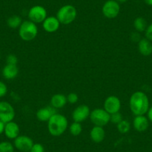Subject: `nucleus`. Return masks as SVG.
<instances>
[{
	"label": "nucleus",
	"instance_id": "nucleus-16",
	"mask_svg": "<svg viewBox=\"0 0 152 152\" xmlns=\"http://www.w3.org/2000/svg\"><path fill=\"white\" fill-rule=\"evenodd\" d=\"M90 139L95 143H100L104 141L106 136L104 129L103 127L93 126L90 133Z\"/></svg>",
	"mask_w": 152,
	"mask_h": 152
},
{
	"label": "nucleus",
	"instance_id": "nucleus-27",
	"mask_svg": "<svg viewBox=\"0 0 152 152\" xmlns=\"http://www.w3.org/2000/svg\"><path fill=\"white\" fill-rule=\"evenodd\" d=\"M18 58L15 55H8L6 58V64H11V65H17Z\"/></svg>",
	"mask_w": 152,
	"mask_h": 152
},
{
	"label": "nucleus",
	"instance_id": "nucleus-8",
	"mask_svg": "<svg viewBox=\"0 0 152 152\" xmlns=\"http://www.w3.org/2000/svg\"><path fill=\"white\" fill-rule=\"evenodd\" d=\"M15 114V110L11 104L5 101L0 102V120L5 124L14 121Z\"/></svg>",
	"mask_w": 152,
	"mask_h": 152
},
{
	"label": "nucleus",
	"instance_id": "nucleus-10",
	"mask_svg": "<svg viewBox=\"0 0 152 152\" xmlns=\"http://www.w3.org/2000/svg\"><path fill=\"white\" fill-rule=\"evenodd\" d=\"M90 112L91 110L87 105L81 104L75 108L72 114V117L74 122L81 123L90 117Z\"/></svg>",
	"mask_w": 152,
	"mask_h": 152
},
{
	"label": "nucleus",
	"instance_id": "nucleus-31",
	"mask_svg": "<svg viewBox=\"0 0 152 152\" xmlns=\"http://www.w3.org/2000/svg\"><path fill=\"white\" fill-rule=\"evenodd\" d=\"M147 116H148L147 117L148 119V120L152 122V107H149L148 110L147 112Z\"/></svg>",
	"mask_w": 152,
	"mask_h": 152
},
{
	"label": "nucleus",
	"instance_id": "nucleus-3",
	"mask_svg": "<svg viewBox=\"0 0 152 152\" xmlns=\"http://www.w3.org/2000/svg\"><path fill=\"white\" fill-rule=\"evenodd\" d=\"M38 28L37 24L29 20L23 22L19 28V35L20 37L24 41L28 42L34 40L37 36Z\"/></svg>",
	"mask_w": 152,
	"mask_h": 152
},
{
	"label": "nucleus",
	"instance_id": "nucleus-5",
	"mask_svg": "<svg viewBox=\"0 0 152 152\" xmlns=\"http://www.w3.org/2000/svg\"><path fill=\"white\" fill-rule=\"evenodd\" d=\"M89 118L95 126L104 127L110 121V114L104 108H96L90 112Z\"/></svg>",
	"mask_w": 152,
	"mask_h": 152
},
{
	"label": "nucleus",
	"instance_id": "nucleus-9",
	"mask_svg": "<svg viewBox=\"0 0 152 152\" xmlns=\"http://www.w3.org/2000/svg\"><path fill=\"white\" fill-rule=\"evenodd\" d=\"M34 143L33 140L26 135H19L14 140V148L21 152L30 151Z\"/></svg>",
	"mask_w": 152,
	"mask_h": 152
},
{
	"label": "nucleus",
	"instance_id": "nucleus-7",
	"mask_svg": "<svg viewBox=\"0 0 152 152\" xmlns=\"http://www.w3.org/2000/svg\"><path fill=\"white\" fill-rule=\"evenodd\" d=\"M120 12V5L116 0H107L102 6V14L106 18L114 19Z\"/></svg>",
	"mask_w": 152,
	"mask_h": 152
},
{
	"label": "nucleus",
	"instance_id": "nucleus-13",
	"mask_svg": "<svg viewBox=\"0 0 152 152\" xmlns=\"http://www.w3.org/2000/svg\"><path fill=\"white\" fill-rule=\"evenodd\" d=\"M20 126L17 122L11 121V122L5 123L4 133L5 137L9 140H15L20 135Z\"/></svg>",
	"mask_w": 152,
	"mask_h": 152
},
{
	"label": "nucleus",
	"instance_id": "nucleus-30",
	"mask_svg": "<svg viewBox=\"0 0 152 152\" xmlns=\"http://www.w3.org/2000/svg\"><path fill=\"white\" fill-rule=\"evenodd\" d=\"M145 38H147L148 40L152 42V23L148 26L145 31Z\"/></svg>",
	"mask_w": 152,
	"mask_h": 152
},
{
	"label": "nucleus",
	"instance_id": "nucleus-19",
	"mask_svg": "<svg viewBox=\"0 0 152 152\" xmlns=\"http://www.w3.org/2000/svg\"><path fill=\"white\" fill-rule=\"evenodd\" d=\"M67 103L68 102H67L66 96L61 93L55 94L51 98L50 105L56 110L63 108Z\"/></svg>",
	"mask_w": 152,
	"mask_h": 152
},
{
	"label": "nucleus",
	"instance_id": "nucleus-14",
	"mask_svg": "<svg viewBox=\"0 0 152 152\" xmlns=\"http://www.w3.org/2000/svg\"><path fill=\"white\" fill-rule=\"evenodd\" d=\"M56 109L53 107L47 106L38 110L36 113L37 119L40 122H48L53 115L56 113Z\"/></svg>",
	"mask_w": 152,
	"mask_h": 152
},
{
	"label": "nucleus",
	"instance_id": "nucleus-21",
	"mask_svg": "<svg viewBox=\"0 0 152 152\" xmlns=\"http://www.w3.org/2000/svg\"><path fill=\"white\" fill-rule=\"evenodd\" d=\"M134 27L137 32L145 31L148 27L146 20L143 17H137L134 21Z\"/></svg>",
	"mask_w": 152,
	"mask_h": 152
},
{
	"label": "nucleus",
	"instance_id": "nucleus-29",
	"mask_svg": "<svg viewBox=\"0 0 152 152\" xmlns=\"http://www.w3.org/2000/svg\"><path fill=\"white\" fill-rule=\"evenodd\" d=\"M8 93V87L2 81H0V98L5 97Z\"/></svg>",
	"mask_w": 152,
	"mask_h": 152
},
{
	"label": "nucleus",
	"instance_id": "nucleus-4",
	"mask_svg": "<svg viewBox=\"0 0 152 152\" xmlns=\"http://www.w3.org/2000/svg\"><path fill=\"white\" fill-rule=\"evenodd\" d=\"M56 17L62 25H69L77 17V10L72 5H65L60 8L57 12Z\"/></svg>",
	"mask_w": 152,
	"mask_h": 152
},
{
	"label": "nucleus",
	"instance_id": "nucleus-34",
	"mask_svg": "<svg viewBox=\"0 0 152 152\" xmlns=\"http://www.w3.org/2000/svg\"><path fill=\"white\" fill-rule=\"evenodd\" d=\"M116 2H119V3H125L128 1V0H116Z\"/></svg>",
	"mask_w": 152,
	"mask_h": 152
},
{
	"label": "nucleus",
	"instance_id": "nucleus-28",
	"mask_svg": "<svg viewBox=\"0 0 152 152\" xmlns=\"http://www.w3.org/2000/svg\"><path fill=\"white\" fill-rule=\"evenodd\" d=\"M29 152H45L44 146L40 143H34L33 146Z\"/></svg>",
	"mask_w": 152,
	"mask_h": 152
},
{
	"label": "nucleus",
	"instance_id": "nucleus-24",
	"mask_svg": "<svg viewBox=\"0 0 152 152\" xmlns=\"http://www.w3.org/2000/svg\"><path fill=\"white\" fill-rule=\"evenodd\" d=\"M14 144L8 141L0 142V152H14Z\"/></svg>",
	"mask_w": 152,
	"mask_h": 152
},
{
	"label": "nucleus",
	"instance_id": "nucleus-23",
	"mask_svg": "<svg viewBox=\"0 0 152 152\" xmlns=\"http://www.w3.org/2000/svg\"><path fill=\"white\" fill-rule=\"evenodd\" d=\"M116 128L121 134H127L131 130V123L126 119H123L118 125H116Z\"/></svg>",
	"mask_w": 152,
	"mask_h": 152
},
{
	"label": "nucleus",
	"instance_id": "nucleus-17",
	"mask_svg": "<svg viewBox=\"0 0 152 152\" xmlns=\"http://www.w3.org/2000/svg\"><path fill=\"white\" fill-rule=\"evenodd\" d=\"M19 68L17 65L6 64L2 69V75L6 80H13L17 77Z\"/></svg>",
	"mask_w": 152,
	"mask_h": 152
},
{
	"label": "nucleus",
	"instance_id": "nucleus-33",
	"mask_svg": "<svg viewBox=\"0 0 152 152\" xmlns=\"http://www.w3.org/2000/svg\"><path fill=\"white\" fill-rule=\"evenodd\" d=\"M144 2H145L148 5L152 6V0H144Z\"/></svg>",
	"mask_w": 152,
	"mask_h": 152
},
{
	"label": "nucleus",
	"instance_id": "nucleus-32",
	"mask_svg": "<svg viewBox=\"0 0 152 152\" xmlns=\"http://www.w3.org/2000/svg\"><path fill=\"white\" fill-rule=\"evenodd\" d=\"M5 125L2 121L0 120V134H2L4 133V129H5Z\"/></svg>",
	"mask_w": 152,
	"mask_h": 152
},
{
	"label": "nucleus",
	"instance_id": "nucleus-15",
	"mask_svg": "<svg viewBox=\"0 0 152 152\" xmlns=\"http://www.w3.org/2000/svg\"><path fill=\"white\" fill-rule=\"evenodd\" d=\"M134 128L138 132H144L148 128L149 120L145 115L135 116L133 121Z\"/></svg>",
	"mask_w": 152,
	"mask_h": 152
},
{
	"label": "nucleus",
	"instance_id": "nucleus-25",
	"mask_svg": "<svg viewBox=\"0 0 152 152\" xmlns=\"http://www.w3.org/2000/svg\"><path fill=\"white\" fill-rule=\"evenodd\" d=\"M122 120H123V117H122V115L119 112L110 114V122H112L114 125H118Z\"/></svg>",
	"mask_w": 152,
	"mask_h": 152
},
{
	"label": "nucleus",
	"instance_id": "nucleus-18",
	"mask_svg": "<svg viewBox=\"0 0 152 152\" xmlns=\"http://www.w3.org/2000/svg\"><path fill=\"white\" fill-rule=\"evenodd\" d=\"M138 50L143 56H149L152 54V43L147 38H141L138 42Z\"/></svg>",
	"mask_w": 152,
	"mask_h": 152
},
{
	"label": "nucleus",
	"instance_id": "nucleus-20",
	"mask_svg": "<svg viewBox=\"0 0 152 152\" xmlns=\"http://www.w3.org/2000/svg\"><path fill=\"white\" fill-rule=\"evenodd\" d=\"M23 20L21 17L19 15H13L11 16L7 20V25L9 28L12 29H17L20 27L21 24L23 23Z\"/></svg>",
	"mask_w": 152,
	"mask_h": 152
},
{
	"label": "nucleus",
	"instance_id": "nucleus-6",
	"mask_svg": "<svg viewBox=\"0 0 152 152\" xmlns=\"http://www.w3.org/2000/svg\"><path fill=\"white\" fill-rule=\"evenodd\" d=\"M47 17L46 9L41 5H34L31 7L28 13V20L34 23L35 24L43 23Z\"/></svg>",
	"mask_w": 152,
	"mask_h": 152
},
{
	"label": "nucleus",
	"instance_id": "nucleus-1",
	"mask_svg": "<svg viewBox=\"0 0 152 152\" xmlns=\"http://www.w3.org/2000/svg\"><path fill=\"white\" fill-rule=\"evenodd\" d=\"M129 107L135 116H141L147 113L149 109V100L147 95L142 91H137L131 95Z\"/></svg>",
	"mask_w": 152,
	"mask_h": 152
},
{
	"label": "nucleus",
	"instance_id": "nucleus-35",
	"mask_svg": "<svg viewBox=\"0 0 152 152\" xmlns=\"http://www.w3.org/2000/svg\"><path fill=\"white\" fill-rule=\"evenodd\" d=\"M0 58H1V53H0Z\"/></svg>",
	"mask_w": 152,
	"mask_h": 152
},
{
	"label": "nucleus",
	"instance_id": "nucleus-12",
	"mask_svg": "<svg viewBox=\"0 0 152 152\" xmlns=\"http://www.w3.org/2000/svg\"><path fill=\"white\" fill-rule=\"evenodd\" d=\"M61 23L56 16H49L43 22V28L48 33H54L59 29Z\"/></svg>",
	"mask_w": 152,
	"mask_h": 152
},
{
	"label": "nucleus",
	"instance_id": "nucleus-11",
	"mask_svg": "<svg viewBox=\"0 0 152 152\" xmlns=\"http://www.w3.org/2000/svg\"><path fill=\"white\" fill-rule=\"evenodd\" d=\"M121 101L117 96H110L104 102V109L110 114L119 112L121 109Z\"/></svg>",
	"mask_w": 152,
	"mask_h": 152
},
{
	"label": "nucleus",
	"instance_id": "nucleus-22",
	"mask_svg": "<svg viewBox=\"0 0 152 152\" xmlns=\"http://www.w3.org/2000/svg\"><path fill=\"white\" fill-rule=\"evenodd\" d=\"M83 128L81 123L79 122H73L69 126V132L74 137H77V136H79L80 134L82 133Z\"/></svg>",
	"mask_w": 152,
	"mask_h": 152
},
{
	"label": "nucleus",
	"instance_id": "nucleus-2",
	"mask_svg": "<svg viewBox=\"0 0 152 152\" xmlns=\"http://www.w3.org/2000/svg\"><path fill=\"white\" fill-rule=\"evenodd\" d=\"M48 131L53 137H60L64 134L68 128V120L66 117L61 113H56L48 121Z\"/></svg>",
	"mask_w": 152,
	"mask_h": 152
},
{
	"label": "nucleus",
	"instance_id": "nucleus-26",
	"mask_svg": "<svg viewBox=\"0 0 152 152\" xmlns=\"http://www.w3.org/2000/svg\"><path fill=\"white\" fill-rule=\"evenodd\" d=\"M67 102L69 104H75L78 101V96L75 93H69L68 96H66Z\"/></svg>",
	"mask_w": 152,
	"mask_h": 152
}]
</instances>
